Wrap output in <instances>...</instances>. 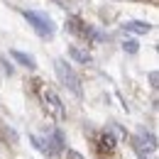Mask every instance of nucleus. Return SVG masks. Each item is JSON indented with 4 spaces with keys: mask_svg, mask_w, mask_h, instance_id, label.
Returning a JSON list of instances; mask_svg holds the SVG:
<instances>
[{
    "mask_svg": "<svg viewBox=\"0 0 159 159\" xmlns=\"http://www.w3.org/2000/svg\"><path fill=\"white\" fill-rule=\"evenodd\" d=\"M54 71H57V76H59V81L71 91V93H76V96H81V83H79V76L74 74V69L66 64L64 59H54Z\"/></svg>",
    "mask_w": 159,
    "mask_h": 159,
    "instance_id": "3",
    "label": "nucleus"
},
{
    "mask_svg": "<svg viewBox=\"0 0 159 159\" xmlns=\"http://www.w3.org/2000/svg\"><path fill=\"white\" fill-rule=\"evenodd\" d=\"M122 49L127 52V54H137V49H139V44L135 39H125L122 42Z\"/></svg>",
    "mask_w": 159,
    "mask_h": 159,
    "instance_id": "9",
    "label": "nucleus"
},
{
    "mask_svg": "<svg viewBox=\"0 0 159 159\" xmlns=\"http://www.w3.org/2000/svg\"><path fill=\"white\" fill-rule=\"evenodd\" d=\"M30 142H32V144H34V147L39 149L42 154H47V147H44V139H42L39 135H32V137H30Z\"/></svg>",
    "mask_w": 159,
    "mask_h": 159,
    "instance_id": "10",
    "label": "nucleus"
},
{
    "mask_svg": "<svg viewBox=\"0 0 159 159\" xmlns=\"http://www.w3.org/2000/svg\"><path fill=\"white\" fill-rule=\"evenodd\" d=\"M132 147H135V152L139 154V159H147L149 154H152V152H154V149H152V147H149L147 142H142L139 137H135V142H132Z\"/></svg>",
    "mask_w": 159,
    "mask_h": 159,
    "instance_id": "7",
    "label": "nucleus"
},
{
    "mask_svg": "<svg viewBox=\"0 0 159 159\" xmlns=\"http://www.w3.org/2000/svg\"><path fill=\"white\" fill-rule=\"evenodd\" d=\"M122 30L125 32H132V34H147L152 30V25L149 22H142V20H130V22L122 25Z\"/></svg>",
    "mask_w": 159,
    "mask_h": 159,
    "instance_id": "4",
    "label": "nucleus"
},
{
    "mask_svg": "<svg viewBox=\"0 0 159 159\" xmlns=\"http://www.w3.org/2000/svg\"><path fill=\"white\" fill-rule=\"evenodd\" d=\"M149 81H152V86H157V71H152V74H149Z\"/></svg>",
    "mask_w": 159,
    "mask_h": 159,
    "instance_id": "12",
    "label": "nucleus"
},
{
    "mask_svg": "<svg viewBox=\"0 0 159 159\" xmlns=\"http://www.w3.org/2000/svg\"><path fill=\"white\" fill-rule=\"evenodd\" d=\"M100 149H108V152L115 149V137H113L110 132H103V135H100Z\"/></svg>",
    "mask_w": 159,
    "mask_h": 159,
    "instance_id": "8",
    "label": "nucleus"
},
{
    "mask_svg": "<svg viewBox=\"0 0 159 159\" xmlns=\"http://www.w3.org/2000/svg\"><path fill=\"white\" fill-rule=\"evenodd\" d=\"M66 159H83L79 154V152H76V149H69V154H66Z\"/></svg>",
    "mask_w": 159,
    "mask_h": 159,
    "instance_id": "11",
    "label": "nucleus"
},
{
    "mask_svg": "<svg viewBox=\"0 0 159 159\" xmlns=\"http://www.w3.org/2000/svg\"><path fill=\"white\" fill-rule=\"evenodd\" d=\"M39 96H42V103H44V108L49 110V115L54 120H66V108H64V103H61L59 98V93L54 91V88H49V86H44L39 91Z\"/></svg>",
    "mask_w": 159,
    "mask_h": 159,
    "instance_id": "2",
    "label": "nucleus"
},
{
    "mask_svg": "<svg viewBox=\"0 0 159 159\" xmlns=\"http://www.w3.org/2000/svg\"><path fill=\"white\" fill-rule=\"evenodd\" d=\"M10 57H12V59L17 61V64H22L25 69H34V66H37V64H34V59H32L30 54L20 52V49H12V52H10Z\"/></svg>",
    "mask_w": 159,
    "mask_h": 159,
    "instance_id": "6",
    "label": "nucleus"
},
{
    "mask_svg": "<svg viewBox=\"0 0 159 159\" xmlns=\"http://www.w3.org/2000/svg\"><path fill=\"white\" fill-rule=\"evenodd\" d=\"M69 57L76 61V64H91V54H88L86 49L76 47V44H71V47H69Z\"/></svg>",
    "mask_w": 159,
    "mask_h": 159,
    "instance_id": "5",
    "label": "nucleus"
},
{
    "mask_svg": "<svg viewBox=\"0 0 159 159\" xmlns=\"http://www.w3.org/2000/svg\"><path fill=\"white\" fill-rule=\"evenodd\" d=\"M25 20H27L30 25H32V27H34V32H37L39 37H54V32H57L54 22H52V17H49L47 12L25 10Z\"/></svg>",
    "mask_w": 159,
    "mask_h": 159,
    "instance_id": "1",
    "label": "nucleus"
}]
</instances>
